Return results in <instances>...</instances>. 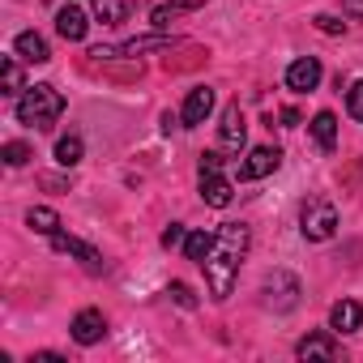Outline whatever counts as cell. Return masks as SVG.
Wrapping results in <instances>:
<instances>
[{
  "instance_id": "7c38bea8",
  "label": "cell",
  "mask_w": 363,
  "mask_h": 363,
  "mask_svg": "<svg viewBox=\"0 0 363 363\" xmlns=\"http://www.w3.org/2000/svg\"><path fill=\"white\" fill-rule=\"evenodd\" d=\"M359 325H363V303L337 299V303L329 308V329H333V333H354Z\"/></svg>"
},
{
  "instance_id": "3957f363",
  "label": "cell",
  "mask_w": 363,
  "mask_h": 363,
  "mask_svg": "<svg viewBox=\"0 0 363 363\" xmlns=\"http://www.w3.org/2000/svg\"><path fill=\"white\" fill-rule=\"evenodd\" d=\"M299 231H303V240H312V244L333 240V235H337V210H333V201H325V197L303 201V210H299Z\"/></svg>"
},
{
  "instance_id": "ba28073f",
  "label": "cell",
  "mask_w": 363,
  "mask_h": 363,
  "mask_svg": "<svg viewBox=\"0 0 363 363\" xmlns=\"http://www.w3.org/2000/svg\"><path fill=\"white\" fill-rule=\"evenodd\" d=\"M244 137H248L244 111H240V103H231V107L223 111V124H218V145L231 150V154H240V150H244Z\"/></svg>"
},
{
  "instance_id": "6da1fadb",
  "label": "cell",
  "mask_w": 363,
  "mask_h": 363,
  "mask_svg": "<svg viewBox=\"0 0 363 363\" xmlns=\"http://www.w3.org/2000/svg\"><path fill=\"white\" fill-rule=\"evenodd\" d=\"M248 227L244 223H227L218 235H214V248H210V257L201 261V269H206V282H210V295L223 303L227 295H231V286H235V278H240V261H244V252H248Z\"/></svg>"
},
{
  "instance_id": "e0dca14e",
  "label": "cell",
  "mask_w": 363,
  "mask_h": 363,
  "mask_svg": "<svg viewBox=\"0 0 363 363\" xmlns=\"http://www.w3.org/2000/svg\"><path fill=\"white\" fill-rule=\"evenodd\" d=\"M312 137H316V145L329 154V150L337 145V116H333V111H316V116H312Z\"/></svg>"
},
{
  "instance_id": "52a82bcc",
  "label": "cell",
  "mask_w": 363,
  "mask_h": 363,
  "mask_svg": "<svg viewBox=\"0 0 363 363\" xmlns=\"http://www.w3.org/2000/svg\"><path fill=\"white\" fill-rule=\"evenodd\" d=\"M210 111H214V90H210V86H197V90H189L184 107H179V124H184V128H197V124L210 120Z\"/></svg>"
},
{
  "instance_id": "9c48e42d",
  "label": "cell",
  "mask_w": 363,
  "mask_h": 363,
  "mask_svg": "<svg viewBox=\"0 0 363 363\" xmlns=\"http://www.w3.org/2000/svg\"><path fill=\"white\" fill-rule=\"evenodd\" d=\"M73 342L77 346H94V342H103V333H107V320H103V312L99 308H82L77 316H73Z\"/></svg>"
},
{
  "instance_id": "7402d4cb",
  "label": "cell",
  "mask_w": 363,
  "mask_h": 363,
  "mask_svg": "<svg viewBox=\"0 0 363 363\" xmlns=\"http://www.w3.org/2000/svg\"><path fill=\"white\" fill-rule=\"evenodd\" d=\"M0 154H5V162H9V167H26V162L35 158L26 141H5V150H0Z\"/></svg>"
},
{
  "instance_id": "4316f807",
  "label": "cell",
  "mask_w": 363,
  "mask_h": 363,
  "mask_svg": "<svg viewBox=\"0 0 363 363\" xmlns=\"http://www.w3.org/2000/svg\"><path fill=\"white\" fill-rule=\"evenodd\" d=\"M342 13L354 18V22H363V0H342Z\"/></svg>"
},
{
  "instance_id": "5bb4252c",
  "label": "cell",
  "mask_w": 363,
  "mask_h": 363,
  "mask_svg": "<svg viewBox=\"0 0 363 363\" xmlns=\"http://www.w3.org/2000/svg\"><path fill=\"white\" fill-rule=\"evenodd\" d=\"M175 39L167 35H150V39H128L120 48H94V56H141V52H158V48H171Z\"/></svg>"
},
{
  "instance_id": "f1b7e54d",
  "label": "cell",
  "mask_w": 363,
  "mask_h": 363,
  "mask_svg": "<svg viewBox=\"0 0 363 363\" xmlns=\"http://www.w3.org/2000/svg\"><path fill=\"white\" fill-rule=\"evenodd\" d=\"M30 363H65V359H60V354H56V350H43V354H35V359H30Z\"/></svg>"
},
{
  "instance_id": "d4e9b609",
  "label": "cell",
  "mask_w": 363,
  "mask_h": 363,
  "mask_svg": "<svg viewBox=\"0 0 363 363\" xmlns=\"http://www.w3.org/2000/svg\"><path fill=\"white\" fill-rule=\"evenodd\" d=\"M184 240H189V231L179 227V223H171V227L162 231V248H179V244H184Z\"/></svg>"
},
{
  "instance_id": "30bf717a",
  "label": "cell",
  "mask_w": 363,
  "mask_h": 363,
  "mask_svg": "<svg viewBox=\"0 0 363 363\" xmlns=\"http://www.w3.org/2000/svg\"><path fill=\"white\" fill-rule=\"evenodd\" d=\"M320 60L316 56H299V60H291V69H286V86L291 90H299V94H308V90H316L320 86Z\"/></svg>"
},
{
  "instance_id": "ffe728a7",
  "label": "cell",
  "mask_w": 363,
  "mask_h": 363,
  "mask_svg": "<svg viewBox=\"0 0 363 363\" xmlns=\"http://www.w3.org/2000/svg\"><path fill=\"white\" fill-rule=\"evenodd\" d=\"M210 248H214V235H206V231H193V235L184 240V257H189V261H197V265L210 257Z\"/></svg>"
},
{
  "instance_id": "44dd1931",
  "label": "cell",
  "mask_w": 363,
  "mask_h": 363,
  "mask_svg": "<svg viewBox=\"0 0 363 363\" xmlns=\"http://www.w3.org/2000/svg\"><path fill=\"white\" fill-rule=\"evenodd\" d=\"M5 94H26V77H22L18 56H5Z\"/></svg>"
},
{
  "instance_id": "277c9868",
  "label": "cell",
  "mask_w": 363,
  "mask_h": 363,
  "mask_svg": "<svg viewBox=\"0 0 363 363\" xmlns=\"http://www.w3.org/2000/svg\"><path fill=\"white\" fill-rule=\"evenodd\" d=\"M197 171H201V201L214 206V210L231 206L235 193H231V179L223 175V154H214V150L201 154V167H197Z\"/></svg>"
},
{
  "instance_id": "83f0119b",
  "label": "cell",
  "mask_w": 363,
  "mask_h": 363,
  "mask_svg": "<svg viewBox=\"0 0 363 363\" xmlns=\"http://www.w3.org/2000/svg\"><path fill=\"white\" fill-rule=\"evenodd\" d=\"M201 5H206V0H171L175 13H189V9H201Z\"/></svg>"
},
{
  "instance_id": "7a4b0ae2",
  "label": "cell",
  "mask_w": 363,
  "mask_h": 363,
  "mask_svg": "<svg viewBox=\"0 0 363 363\" xmlns=\"http://www.w3.org/2000/svg\"><path fill=\"white\" fill-rule=\"evenodd\" d=\"M60 116H65V94L56 86H30L18 99V120L30 128H52Z\"/></svg>"
},
{
  "instance_id": "d6986e66",
  "label": "cell",
  "mask_w": 363,
  "mask_h": 363,
  "mask_svg": "<svg viewBox=\"0 0 363 363\" xmlns=\"http://www.w3.org/2000/svg\"><path fill=\"white\" fill-rule=\"evenodd\" d=\"M82 154H86V145H82V137H77V133H69V137H60V141H56V162H60V167H77V162H82Z\"/></svg>"
},
{
  "instance_id": "4fadbf2b",
  "label": "cell",
  "mask_w": 363,
  "mask_h": 363,
  "mask_svg": "<svg viewBox=\"0 0 363 363\" xmlns=\"http://www.w3.org/2000/svg\"><path fill=\"white\" fill-rule=\"evenodd\" d=\"M56 30H60V39L82 43V39H86V30H90V22H86V13H82L77 5H65V9L56 13Z\"/></svg>"
},
{
  "instance_id": "8992f818",
  "label": "cell",
  "mask_w": 363,
  "mask_h": 363,
  "mask_svg": "<svg viewBox=\"0 0 363 363\" xmlns=\"http://www.w3.org/2000/svg\"><path fill=\"white\" fill-rule=\"evenodd\" d=\"M52 248H56V252H65V257H77L90 274H103V269H107V261H103V252H99V248H90V244H82V240H73V235H65V231H56V235H52Z\"/></svg>"
},
{
  "instance_id": "2e32d148",
  "label": "cell",
  "mask_w": 363,
  "mask_h": 363,
  "mask_svg": "<svg viewBox=\"0 0 363 363\" xmlns=\"http://www.w3.org/2000/svg\"><path fill=\"white\" fill-rule=\"evenodd\" d=\"M90 5H94V18H99L103 26H120V22L133 18L137 0H90Z\"/></svg>"
},
{
  "instance_id": "8fae6325",
  "label": "cell",
  "mask_w": 363,
  "mask_h": 363,
  "mask_svg": "<svg viewBox=\"0 0 363 363\" xmlns=\"http://www.w3.org/2000/svg\"><path fill=\"white\" fill-rule=\"evenodd\" d=\"M299 359H342V342H333V333H308L295 346Z\"/></svg>"
},
{
  "instance_id": "9a60e30c",
  "label": "cell",
  "mask_w": 363,
  "mask_h": 363,
  "mask_svg": "<svg viewBox=\"0 0 363 363\" xmlns=\"http://www.w3.org/2000/svg\"><path fill=\"white\" fill-rule=\"evenodd\" d=\"M13 52H18L22 60H30V65H48V60H52L48 39H43V35H35V30H22V35L13 39Z\"/></svg>"
},
{
  "instance_id": "5b68a950",
  "label": "cell",
  "mask_w": 363,
  "mask_h": 363,
  "mask_svg": "<svg viewBox=\"0 0 363 363\" xmlns=\"http://www.w3.org/2000/svg\"><path fill=\"white\" fill-rule=\"evenodd\" d=\"M282 167V150L278 145H257V150H248V158L240 162V179H265V175H274Z\"/></svg>"
},
{
  "instance_id": "484cf974",
  "label": "cell",
  "mask_w": 363,
  "mask_h": 363,
  "mask_svg": "<svg viewBox=\"0 0 363 363\" xmlns=\"http://www.w3.org/2000/svg\"><path fill=\"white\" fill-rule=\"evenodd\" d=\"M316 30H325V35H342V30H346V22H337V18L320 13V18H316Z\"/></svg>"
},
{
  "instance_id": "f546056e",
  "label": "cell",
  "mask_w": 363,
  "mask_h": 363,
  "mask_svg": "<svg viewBox=\"0 0 363 363\" xmlns=\"http://www.w3.org/2000/svg\"><path fill=\"white\" fill-rule=\"evenodd\" d=\"M282 124H286V128H295V124H299V111H295V107H286V111H282Z\"/></svg>"
},
{
  "instance_id": "cb8c5ba5",
  "label": "cell",
  "mask_w": 363,
  "mask_h": 363,
  "mask_svg": "<svg viewBox=\"0 0 363 363\" xmlns=\"http://www.w3.org/2000/svg\"><path fill=\"white\" fill-rule=\"evenodd\" d=\"M346 111H350L354 120H363V82H354V86L346 90Z\"/></svg>"
},
{
  "instance_id": "603a6c76",
  "label": "cell",
  "mask_w": 363,
  "mask_h": 363,
  "mask_svg": "<svg viewBox=\"0 0 363 363\" xmlns=\"http://www.w3.org/2000/svg\"><path fill=\"white\" fill-rule=\"evenodd\" d=\"M167 295H171V299H175L179 308H197V295H193V291H189L184 282H171V286H167Z\"/></svg>"
},
{
  "instance_id": "ac0fdd59",
  "label": "cell",
  "mask_w": 363,
  "mask_h": 363,
  "mask_svg": "<svg viewBox=\"0 0 363 363\" xmlns=\"http://www.w3.org/2000/svg\"><path fill=\"white\" fill-rule=\"evenodd\" d=\"M26 227H30V231H39V235H48V240H52V235H56V231H60V214H56V210H48V206H35V210H30V214H26Z\"/></svg>"
}]
</instances>
